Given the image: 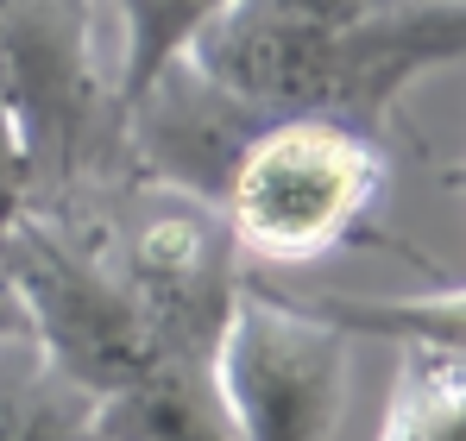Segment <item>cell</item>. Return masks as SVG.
<instances>
[{
  "label": "cell",
  "instance_id": "2",
  "mask_svg": "<svg viewBox=\"0 0 466 441\" xmlns=\"http://www.w3.org/2000/svg\"><path fill=\"white\" fill-rule=\"evenodd\" d=\"M385 183V139L328 114H265L233 151L215 209L246 265H309L353 240H385L372 227Z\"/></svg>",
  "mask_w": 466,
  "mask_h": 441
},
{
  "label": "cell",
  "instance_id": "5",
  "mask_svg": "<svg viewBox=\"0 0 466 441\" xmlns=\"http://www.w3.org/2000/svg\"><path fill=\"white\" fill-rule=\"evenodd\" d=\"M0 441H101V397L70 378L0 284Z\"/></svg>",
  "mask_w": 466,
  "mask_h": 441
},
{
  "label": "cell",
  "instance_id": "6",
  "mask_svg": "<svg viewBox=\"0 0 466 441\" xmlns=\"http://www.w3.org/2000/svg\"><path fill=\"white\" fill-rule=\"evenodd\" d=\"M101 441H233L215 366H157L101 397Z\"/></svg>",
  "mask_w": 466,
  "mask_h": 441
},
{
  "label": "cell",
  "instance_id": "4",
  "mask_svg": "<svg viewBox=\"0 0 466 441\" xmlns=\"http://www.w3.org/2000/svg\"><path fill=\"white\" fill-rule=\"evenodd\" d=\"M347 328L315 315L303 296L246 284L233 303L215 385L228 404L233 441H328L347 404Z\"/></svg>",
  "mask_w": 466,
  "mask_h": 441
},
{
  "label": "cell",
  "instance_id": "8",
  "mask_svg": "<svg viewBox=\"0 0 466 441\" xmlns=\"http://www.w3.org/2000/svg\"><path fill=\"white\" fill-rule=\"evenodd\" d=\"M25 209V151L13 133V114H6V95H0V227Z\"/></svg>",
  "mask_w": 466,
  "mask_h": 441
},
{
  "label": "cell",
  "instance_id": "7",
  "mask_svg": "<svg viewBox=\"0 0 466 441\" xmlns=\"http://www.w3.org/2000/svg\"><path fill=\"white\" fill-rule=\"evenodd\" d=\"M233 0H114L120 13V108H133L170 64H183V51L228 13Z\"/></svg>",
  "mask_w": 466,
  "mask_h": 441
},
{
  "label": "cell",
  "instance_id": "1",
  "mask_svg": "<svg viewBox=\"0 0 466 441\" xmlns=\"http://www.w3.org/2000/svg\"><path fill=\"white\" fill-rule=\"evenodd\" d=\"M466 57V0H233L183 64L252 114H328L390 139L397 95Z\"/></svg>",
  "mask_w": 466,
  "mask_h": 441
},
{
  "label": "cell",
  "instance_id": "3",
  "mask_svg": "<svg viewBox=\"0 0 466 441\" xmlns=\"http://www.w3.org/2000/svg\"><path fill=\"white\" fill-rule=\"evenodd\" d=\"M0 95L25 151V202L133 164L120 82L95 57V0H0Z\"/></svg>",
  "mask_w": 466,
  "mask_h": 441
}]
</instances>
